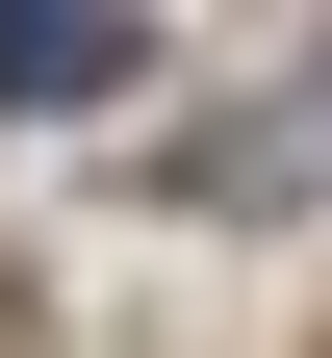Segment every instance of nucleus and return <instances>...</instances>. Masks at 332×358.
<instances>
[{"instance_id":"f257e3e1","label":"nucleus","mask_w":332,"mask_h":358,"mask_svg":"<svg viewBox=\"0 0 332 358\" xmlns=\"http://www.w3.org/2000/svg\"><path fill=\"white\" fill-rule=\"evenodd\" d=\"M128 77H154L128 0H0V103H26V128H52V103H128Z\"/></svg>"},{"instance_id":"f03ea898","label":"nucleus","mask_w":332,"mask_h":358,"mask_svg":"<svg viewBox=\"0 0 332 358\" xmlns=\"http://www.w3.org/2000/svg\"><path fill=\"white\" fill-rule=\"evenodd\" d=\"M0 358H26V282H0Z\"/></svg>"},{"instance_id":"7ed1b4c3","label":"nucleus","mask_w":332,"mask_h":358,"mask_svg":"<svg viewBox=\"0 0 332 358\" xmlns=\"http://www.w3.org/2000/svg\"><path fill=\"white\" fill-rule=\"evenodd\" d=\"M307 128H332V52H307Z\"/></svg>"}]
</instances>
